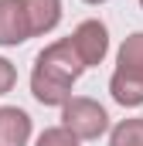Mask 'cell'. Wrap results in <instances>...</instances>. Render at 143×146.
<instances>
[{
	"instance_id": "cell-1",
	"label": "cell",
	"mask_w": 143,
	"mask_h": 146,
	"mask_svg": "<svg viewBox=\"0 0 143 146\" xmlns=\"http://www.w3.org/2000/svg\"><path fill=\"white\" fill-rule=\"evenodd\" d=\"M85 61L75 51L72 37H58L48 48H41L34 54V68H31V95L41 106H65L72 99V85L82 78Z\"/></svg>"
},
{
	"instance_id": "cell-2",
	"label": "cell",
	"mask_w": 143,
	"mask_h": 146,
	"mask_svg": "<svg viewBox=\"0 0 143 146\" xmlns=\"http://www.w3.org/2000/svg\"><path fill=\"white\" fill-rule=\"evenodd\" d=\"M61 126L72 129L82 143H92V139H102L109 129V112L106 106H99L96 99L89 95H72L68 102L61 106Z\"/></svg>"
},
{
	"instance_id": "cell-3",
	"label": "cell",
	"mask_w": 143,
	"mask_h": 146,
	"mask_svg": "<svg viewBox=\"0 0 143 146\" xmlns=\"http://www.w3.org/2000/svg\"><path fill=\"white\" fill-rule=\"evenodd\" d=\"M68 37H72V44H75V51L82 54L85 68H96V65L106 61V54H109V27L99 21V17L82 21Z\"/></svg>"
},
{
	"instance_id": "cell-4",
	"label": "cell",
	"mask_w": 143,
	"mask_h": 146,
	"mask_svg": "<svg viewBox=\"0 0 143 146\" xmlns=\"http://www.w3.org/2000/svg\"><path fill=\"white\" fill-rule=\"evenodd\" d=\"M31 37L24 0H0V48H17Z\"/></svg>"
},
{
	"instance_id": "cell-5",
	"label": "cell",
	"mask_w": 143,
	"mask_h": 146,
	"mask_svg": "<svg viewBox=\"0 0 143 146\" xmlns=\"http://www.w3.org/2000/svg\"><path fill=\"white\" fill-rule=\"evenodd\" d=\"M31 133L34 122L21 106H0V146H27Z\"/></svg>"
},
{
	"instance_id": "cell-6",
	"label": "cell",
	"mask_w": 143,
	"mask_h": 146,
	"mask_svg": "<svg viewBox=\"0 0 143 146\" xmlns=\"http://www.w3.org/2000/svg\"><path fill=\"white\" fill-rule=\"evenodd\" d=\"M109 95L123 109H140L143 106V72L133 68H116L109 78Z\"/></svg>"
},
{
	"instance_id": "cell-7",
	"label": "cell",
	"mask_w": 143,
	"mask_h": 146,
	"mask_svg": "<svg viewBox=\"0 0 143 146\" xmlns=\"http://www.w3.org/2000/svg\"><path fill=\"white\" fill-rule=\"evenodd\" d=\"M31 37H44L61 24V0H24Z\"/></svg>"
},
{
	"instance_id": "cell-8",
	"label": "cell",
	"mask_w": 143,
	"mask_h": 146,
	"mask_svg": "<svg viewBox=\"0 0 143 146\" xmlns=\"http://www.w3.org/2000/svg\"><path fill=\"white\" fill-rule=\"evenodd\" d=\"M109 146H143V115L119 119L109 129Z\"/></svg>"
},
{
	"instance_id": "cell-9",
	"label": "cell",
	"mask_w": 143,
	"mask_h": 146,
	"mask_svg": "<svg viewBox=\"0 0 143 146\" xmlns=\"http://www.w3.org/2000/svg\"><path fill=\"white\" fill-rule=\"evenodd\" d=\"M116 68L143 72V31H133L130 37H123V44L116 51Z\"/></svg>"
},
{
	"instance_id": "cell-10",
	"label": "cell",
	"mask_w": 143,
	"mask_h": 146,
	"mask_svg": "<svg viewBox=\"0 0 143 146\" xmlns=\"http://www.w3.org/2000/svg\"><path fill=\"white\" fill-rule=\"evenodd\" d=\"M34 146H82V139L72 129H65V126H48V129L37 133Z\"/></svg>"
},
{
	"instance_id": "cell-11",
	"label": "cell",
	"mask_w": 143,
	"mask_h": 146,
	"mask_svg": "<svg viewBox=\"0 0 143 146\" xmlns=\"http://www.w3.org/2000/svg\"><path fill=\"white\" fill-rule=\"evenodd\" d=\"M14 85H17V68L7 58H0V95H7Z\"/></svg>"
},
{
	"instance_id": "cell-12",
	"label": "cell",
	"mask_w": 143,
	"mask_h": 146,
	"mask_svg": "<svg viewBox=\"0 0 143 146\" xmlns=\"http://www.w3.org/2000/svg\"><path fill=\"white\" fill-rule=\"evenodd\" d=\"M85 3H92V7H99V3H106V0H85Z\"/></svg>"
},
{
	"instance_id": "cell-13",
	"label": "cell",
	"mask_w": 143,
	"mask_h": 146,
	"mask_svg": "<svg viewBox=\"0 0 143 146\" xmlns=\"http://www.w3.org/2000/svg\"><path fill=\"white\" fill-rule=\"evenodd\" d=\"M140 10H143V0H140Z\"/></svg>"
}]
</instances>
